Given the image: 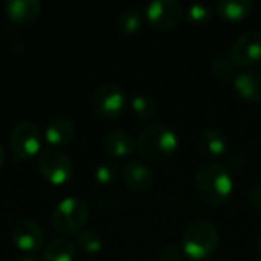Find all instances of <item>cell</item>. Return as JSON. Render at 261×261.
Segmentation results:
<instances>
[{
    "instance_id": "7a4b0ae2",
    "label": "cell",
    "mask_w": 261,
    "mask_h": 261,
    "mask_svg": "<svg viewBox=\"0 0 261 261\" xmlns=\"http://www.w3.org/2000/svg\"><path fill=\"white\" fill-rule=\"evenodd\" d=\"M179 147L177 133L167 124L154 122L147 125L136 139V150L150 162L168 161Z\"/></svg>"
},
{
    "instance_id": "e0dca14e",
    "label": "cell",
    "mask_w": 261,
    "mask_h": 261,
    "mask_svg": "<svg viewBox=\"0 0 261 261\" xmlns=\"http://www.w3.org/2000/svg\"><path fill=\"white\" fill-rule=\"evenodd\" d=\"M213 8L226 21H240L251 14L254 3L252 0H217Z\"/></svg>"
},
{
    "instance_id": "2e32d148",
    "label": "cell",
    "mask_w": 261,
    "mask_h": 261,
    "mask_svg": "<svg viewBox=\"0 0 261 261\" xmlns=\"http://www.w3.org/2000/svg\"><path fill=\"white\" fill-rule=\"evenodd\" d=\"M40 11L41 3L38 0H8L5 3L6 17L17 24H26L32 21Z\"/></svg>"
},
{
    "instance_id": "4316f807",
    "label": "cell",
    "mask_w": 261,
    "mask_h": 261,
    "mask_svg": "<svg viewBox=\"0 0 261 261\" xmlns=\"http://www.w3.org/2000/svg\"><path fill=\"white\" fill-rule=\"evenodd\" d=\"M248 200L249 203L257 208V210H261V182H255L249 187L248 190Z\"/></svg>"
},
{
    "instance_id": "f1b7e54d",
    "label": "cell",
    "mask_w": 261,
    "mask_h": 261,
    "mask_svg": "<svg viewBox=\"0 0 261 261\" xmlns=\"http://www.w3.org/2000/svg\"><path fill=\"white\" fill-rule=\"evenodd\" d=\"M15 261H37V260H34L32 257H20V258H17Z\"/></svg>"
},
{
    "instance_id": "3957f363",
    "label": "cell",
    "mask_w": 261,
    "mask_h": 261,
    "mask_svg": "<svg viewBox=\"0 0 261 261\" xmlns=\"http://www.w3.org/2000/svg\"><path fill=\"white\" fill-rule=\"evenodd\" d=\"M219 245L220 236L217 228L205 219L191 222L184 229L180 240L184 254L196 261L208 260L210 257H213Z\"/></svg>"
},
{
    "instance_id": "603a6c76",
    "label": "cell",
    "mask_w": 261,
    "mask_h": 261,
    "mask_svg": "<svg viewBox=\"0 0 261 261\" xmlns=\"http://www.w3.org/2000/svg\"><path fill=\"white\" fill-rule=\"evenodd\" d=\"M211 72L216 78L219 80H234L237 72H236V64L231 60V57L226 55H217L211 61Z\"/></svg>"
},
{
    "instance_id": "30bf717a",
    "label": "cell",
    "mask_w": 261,
    "mask_h": 261,
    "mask_svg": "<svg viewBox=\"0 0 261 261\" xmlns=\"http://www.w3.org/2000/svg\"><path fill=\"white\" fill-rule=\"evenodd\" d=\"M11 239L14 245L23 252H35L41 249L44 243V234L38 223L29 219L17 220L11 229Z\"/></svg>"
},
{
    "instance_id": "5b68a950",
    "label": "cell",
    "mask_w": 261,
    "mask_h": 261,
    "mask_svg": "<svg viewBox=\"0 0 261 261\" xmlns=\"http://www.w3.org/2000/svg\"><path fill=\"white\" fill-rule=\"evenodd\" d=\"M38 170L41 176L52 185H64L73 176V164L70 158L58 148H44L38 158Z\"/></svg>"
},
{
    "instance_id": "5bb4252c",
    "label": "cell",
    "mask_w": 261,
    "mask_h": 261,
    "mask_svg": "<svg viewBox=\"0 0 261 261\" xmlns=\"http://www.w3.org/2000/svg\"><path fill=\"white\" fill-rule=\"evenodd\" d=\"M102 148L112 158H125L136 150V141L124 130H112L104 136Z\"/></svg>"
},
{
    "instance_id": "d4e9b609",
    "label": "cell",
    "mask_w": 261,
    "mask_h": 261,
    "mask_svg": "<svg viewBox=\"0 0 261 261\" xmlns=\"http://www.w3.org/2000/svg\"><path fill=\"white\" fill-rule=\"evenodd\" d=\"M185 257L184 249L177 243H168L161 248L159 251V258L161 261H182Z\"/></svg>"
},
{
    "instance_id": "6da1fadb",
    "label": "cell",
    "mask_w": 261,
    "mask_h": 261,
    "mask_svg": "<svg viewBox=\"0 0 261 261\" xmlns=\"http://www.w3.org/2000/svg\"><path fill=\"white\" fill-rule=\"evenodd\" d=\"M194 188L200 200L211 206H222L229 200L234 191V179L226 165L210 162L197 168Z\"/></svg>"
},
{
    "instance_id": "52a82bcc",
    "label": "cell",
    "mask_w": 261,
    "mask_h": 261,
    "mask_svg": "<svg viewBox=\"0 0 261 261\" xmlns=\"http://www.w3.org/2000/svg\"><path fill=\"white\" fill-rule=\"evenodd\" d=\"M127 106L125 90L113 83L99 86L90 98L92 110L101 118H115L119 116Z\"/></svg>"
},
{
    "instance_id": "484cf974",
    "label": "cell",
    "mask_w": 261,
    "mask_h": 261,
    "mask_svg": "<svg viewBox=\"0 0 261 261\" xmlns=\"http://www.w3.org/2000/svg\"><path fill=\"white\" fill-rule=\"evenodd\" d=\"M248 167V159L245 154L242 153H236V154H231L228 158V162H226V168L229 170V173H242L245 171Z\"/></svg>"
},
{
    "instance_id": "cb8c5ba5",
    "label": "cell",
    "mask_w": 261,
    "mask_h": 261,
    "mask_svg": "<svg viewBox=\"0 0 261 261\" xmlns=\"http://www.w3.org/2000/svg\"><path fill=\"white\" fill-rule=\"evenodd\" d=\"M119 176V167L115 161L101 162L95 170V180L99 185H110Z\"/></svg>"
},
{
    "instance_id": "d6986e66",
    "label": "cell",
    "mask_w": 261,
    "mask_h": 261,
    "mask_svg": "<svg viewBox=\"0 0 261 261\" xmlns=\"http://www.w3.org/2000/svg\"><path fill=\"white\" fill-rule=\"evenodd\" d=\"M75 245L69 239H54L43 248V261H73Z\"/></svg>"
},
{
    "instance_id": "8fae6325",
    "label": "cell",
    "mask_w": 261,
    "mask_h": 261,
    "mask_svg": "<svg viewBox=\"0 0 261 261\" xmlns=\"http://www.w3.org/2000/svg\"><path fill=\"white\" fill-rule=\"evenodd\" d=\"M122 179L136 194H145L154 187V174L142 161H128L122 167Z\"/></svg>"
},
{
    "instance_id": "83f0119b",
    "label": "cell",
    "mask_w": 261,
    "mask_h": 261,
    "mask_svg": "<svg viewBox=\"0 0 261 261\" xmlns=\"http://www.w3.org/2000/svg\"><path fill=\"white\" fill-rule=\"evenodd\" d=\"M3 162H5V148H3V145L0 144V167L3 165Z\"/></svg>"
},
{
    "instance_id": "4fadbf2b",
    "label": "cell",
    "mask_w": 261,
    "mask_h": 261,
    "mask_svg": "<svg viewBox=\"0 0 261 261\" xmlns=\"http://www.w3.org/2000/svg\"><path fill=\"white\" fill-rule=\"evenodd\" d=\"M199 150L210 159H220L228 151V138L219 128H206L199 136Z\"/></svg>"
},
{
    "instance_id": "7402d4cb",
    "label": "cell",
    "mask_w": 261,
    "mask_h": 261,
    "mask_svg": "<svg viewBox=\"0 0 261 261\" xmlns=\"http://www.w3.org/2000/svg\"><path fill=\"white\" fill-rule=\"evenodd\" d=\"M76 245L86 254H96L102 248V239L95 229H81L76 236Z\"/></svg>"
},
{
    "instance_id": "44dd1931",
    "label": "cell",
    "mask_w": 261,
    "mask_h": 261,
    "mask_svg": "<svg viewBox=\"0 0 261 261\" xmlns=\"http://www.w3.org/2000/svg\"><path fill=\"white\" fill-rule=\"evenodd\" d=\"M213 11L214 8L205 2H194L190 3L185 9H184V17L187 18V21H190L191 24H203L206 21H210V18L213 17Z\"/></svg>"
},
{
    "instance_id": "ba28073f",
    "label": "cell",
    "mask_w": 261,
    "mask_h": 261,
    "mask_svg": "<svg viewBox=\"0 0 261 261\" xmlns=\"http://www.w3.org/2000/svg\"><path fill=\"white\" fill-rule=\"evenodd\" d=\"M148 23L158 31H170L184 18V6L177 0H153L145 6Z\"/></svg>"
},
{
    "instance_id": "9a60e30c",
    "label": "cell",
    "mask_w": 261,
    "mask_h": 261,
    "mask_svg": "<svg viewBox=\"0 0 261 261\" xmlns=\"http://www.w3.org/2000/svg\"><path fill=\"white\" fill-rule=\"evenodd\" d=\"M75 136V125L69 118H54L46 130H44V139L52 148L67 145Z\"/></svg>"
},
{
    "instance_id": "7c38bea8",
    "label": "cell",
    "mask_w": 261,
    "mask_h": 261,
    "mask_svg": "<svg viewBox=\"0 0 261 261\" xmlns=\"http://www.w3.org/2000/svg\"><path fill=\"white\" fill-rule=\"evenodd\" d=\"M234 90L237 96L248 102V104H257L261 102V73L252 69L242 70L236 75L232 80Z\"/></svg>"
},
{
    "instance_id": "ffe728a7",
    "label": "cell",
    "mask_w": 261,
    "mask_h": 261,
    "mask_svg": "<svg viewBox=\"0 0 261 261\" xmlns=\"http://www.w3.org/2000/svg\"><path fill=\"white\" fill-rule=\"evenodd\" d=\"M132 109L142 119H151L159 112L158 101L151 95H145V93H139L132 99Z\"/></svg>"
},
{
    "instance_id": "f546056e",
    "label": "cell",
    "mask_w": 261,
    "mask_h": 261,
    "mask_svg": "<svg viewBox=\"0 0 261 261\" xmlns=\"http://www.w3.org/2000/svg\"><path fill=\"white\" fill-rule=\"evenodd\" d=\"M258 248H260V249H261V239H260V240H258Z\"/></svg>"
},
{
    "instance_id": "9c48e42d",
    "label": "cell",
    "mask_w": 261,
    "mask_h": 261,
    "mask_svg": "<svg viewBox=\"0 0 261 261\" xmlns=\"http://www.w3.org/2000/svg\"><path fill=\"white\" fill-rule=\"evenodd\" d=\"M229 57L236 66L249 67L261 61V32L249 31L237 37L231 46Z\"/></svg>"
},
{
    "instance_id": "ac0fdd59",
    "label": "cell",
    "mask_w": 261,
    "mask_h": 261,
    "mask_svg": "<svg viewBox=\"0 0 261 261\" xmlns=\"http://www.w3.org/2000/svg\"><path fill=\"white\" fill-rule=\"evenodd\" d=\"M142 23H144V17L139 9L125 8L118 14L116 20H115V28L121 35L132 37L141 31Z\"/></svg>"
},
{
    "instance_id": "8992f818",
    "label": "cell",
    "mask_w": 261,
    "mask_h": 261,
    "mask_svg": "<svg viewBox=\"0 0 261 261\" xmlns=\"http://www.w3.org/2000/svg\"><path fill=\"white\" fill-rule=\"evenodd\" d=\"M9 147L17 159L29 161L41 148V133L31 121L17 122L9 135Z\"/></svg>"
},
{
    "instance_id": "277c9868",
    "label": "cell",
    "mask_w": 261,
    "mask_h": 261,
    "mask_svg": "<svg viewBox=\"0 0 261 261\" xmlns=\"http://www.w3.org/2000/svg\"><path fill=\"white\" fill-rule=\"evenodd\" d=\"M89 217V205L80 197H66L57 203L50 214V223L60 234H75L83 229Z\"/></svg>"
}]
</instances>
